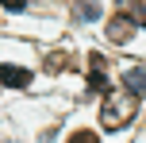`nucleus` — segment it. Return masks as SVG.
<instances>
[{"label": "nucleus", "mask_w": 146, "mask_h": 143, "mask_svg": "<svg viewBox=\"0 0 146 143\" xmlns=\"http://www.w3.org/2000/svg\"><path fill=\"white\" fill-rule=\"evenodd\" d=\"M104 97H108V101H104V108H100V124H104L108 132H119V128L135 116L139 97L127 93V89H123V93H104Z\"/></svg>", "instance_id": "nucleus-1"}, {"label": "nucleus", "mask_w": 146, "mask_h": 143, "mask_svg": "<svg viewBox=\"0 0 146 143\" xmlns=\"http://www.w3.org/2000/svg\"><path fill=\"white\" fill-rule=\"evenodd\" d=\"M123 89L135 97H146V66H127L123 70Z\"/></svg>", "instance_id": "nucleus-2"}, {"label": "nucleus", "mask_w": 146, "mask_h": 143, "mask_svg": "<svg viewBox=\"0 0 146 143\" xmlns=\"http://www.w3.org/2000/svg\"><path fill=\"white\" fill-rule=\"evenodd\" d=\"M0 85H12V89H23V85H31V70L23 66H0Z\"/></svg>", "instance_id": "nucleus-3"}, {"label": "nucleus", "mask_w": 146, "mask_h": 143, "mask_svg": "<svg viewBox=\"0 0 146 143\" xmlns=\"http://www.w3.org/2000/svg\"><path fill=\"white\" fill-rule=\"evenodd\" d=\"M88 89H92V93H111L108 77H104V62H100V54L92 58V74H88Z\"/></svg>", "instance_id": "nucleus-4"}, {"label": "nucleus", "mask_w": 146, "mask_h": 143, "mask_svg": "<svg viewBox=\"0 0 146 143\" xmlns=\"http://www.w3.org/2000/svg\"><path fill=\"white\" fill-rule=\"evenodd\" d=\"M108 39H111V43H127V39H131V23H127V15H115V19L108 23Z\"/></svg>", "instance_id": "nucleus-5"}, {"label": "nucleus", "mask_w": 146, "mask_h": 143, "mask_svg": "<svg viewBox=\"0 0 146 143\" xmlns=\"http://www.w3.org/2000/svg\"><path fill=\"white\" fill-rule=\"evenodd\" d=\"M119 8H123V12H131V23L146 27V0H119Z\"/></svg>", "instance_id": "nucleus-6"}, {"label": "nucleus", "mask_w": 146, "mask_h": 143, "mask_svg": "<svg viewBox=\"0 0 146 143\" xmlns=\"http://www.w3.org/2000/svg\"><path fill=\"white\" fill-rule=\"evenodd\" d=\"M77 15H81V19H96V4H92V0H81V4H77Z\"/></svg>", "instance_id": "nucleus-7"}, {"label": "nucleus", "mask_w": 146, "mask_h": 143, "mask_svg": "<svg viewBox=\"0 0 146 143\" xmlns=\"http://www.w3.org/2000/svg\"><path fill=\"white\" fill-rule=\"evenodd\" d=\"M69 143H100V136H96V132H73Z\"/></svg>", "instance_id": "nucleus-8"}, {"label": "nucleus", "mask_w": 146, "mask_h": 143, "mask_svg": "<svg viewBox=\"0 0 146 143\" xmlns=\"http://www.w3.org/2000/svg\"><path fill=\"white\" fill-rule=\"evenodd\" d=\"M0 4H4L8 12H23V8H27V0H0Z\"/></svg>", "instance_id": "nucleus-9"}]
</instances>
